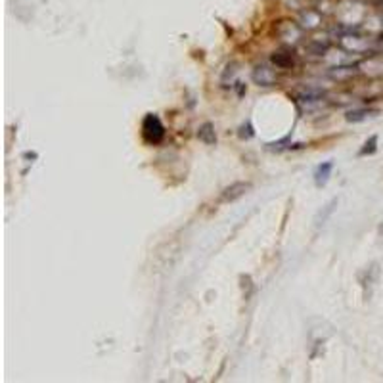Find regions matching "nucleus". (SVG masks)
Returning a JSON list of instances; mask_svg holds the SVG:
<instances>
[{
  "label": "nucleus",
  "mask_w": 383,
  "mask_h": 383,
  "mask_svg": "<svg viewBox=\"0 0 383 383\" xmlns=\"http://www.w3.org/2000/svg\"><path fill=\"white\" fill-rule=\"evenodd\" d=\"M331 171H333V163L331 161H326V163H322V165L316 167V171H314V184L318 188L328 184V180L331 176Z\"/></svg>",
  "instance_id": "nucleus-4"
},
{
  "label": "nucleus",
  "mask_w": 383,
  "mask_h": 383,
  "mask_svg": "<svg viewBox=\"0 0 383 383\" xmlns=\"http://www.w3.org/2000/svg\"><path fill=\"white\" fill-rule=\"evenodd\" d=\"M249 190H251V184L249 182H234V184H230L228 188L223 190V193H221V203H232V201L244 197Z\"/></svg>",
  "instance_id": "nucleus-2"
},
{
  "label": "nucleus",
  "mask_w": 383,
  "mask_h": 383,
  "mask_svg": "<svg viewBox=\"0 0 383 383\" xmlns=\"http://www.w3.org/2000/svg\"><path fill=\"white\" fill-rule=\"evenodd\" d=\"M253 79L261 87H272L276 83V73L268 65H257L253 71Z\"/></svg>",
  "instance_id": "nucleus-3"
},
{
  "label": "nucleus",
  "mask_w": 383,
  "mask_h": 383,
  "mask_svg": "<svg viewBox=\"0 0 383 383\" xmlns=\"http://www.w3.org/2000/svg\"><path fill=\"white\" fill-rule=\"evenodd\" d=\"M378 150V136H372L370 140L364 142V148L358 152V156H372Z\"/></svg>",
  "instance_id": "nucleus-9"
},
{
  "label": "nucleus",
  "mask_w": 383,
  "mask_h": 383,
  "mask_svg": "<svg viewBox=\"0 0 383 383\" xmlns=\"http://www.w3.org/2000/svg\"><path fill=\"white\" fill-rule=\"evenodd\" d=\"M335 205H337V197H333L330 203H326L322 209H320L318 213H316V217H314V228H322L324 224L328 223V219L333 215V211H335Z\"/></svg>",
  "instance_id": "nucleus-5"
},
{
  "label": "nucleus",
  "mask_w": 383,
  "mask_h": 383,
  "mask_svg": "<svg viewBox=\"0 0 383 383\" xmlns=\"http://www.w3.org/2000/svg\"><path fill=\"white\" fill-rule=\"evenodd\" d=\"M374 115H378V109L360 107V109H352V111H349V113L345 115V119H347L349 123H362V121H366V119H370V117H374Z\"/></svg>",
  "instance_id": "nucleus-6"
},
{
  "label": "nucleus",
  "mask_w": 383,
  "mask_h": 383,
  "mask_svg": "<svg viewBox=\"0 0 383 383\" xmlns=\"http://www.w3.org/2000/svg\"><path fill=\"white\" fill-rule=\"evenodd\" d=\"M299 100L301 102H318V100H322V94H320L318 90H305V92H301L299 94Z\"/></svg>",
  "instance_id": "nucleus-10"
},
{
  "label": "nucleus",
  "mask_w": 383,
  "mask_h": 383,
  "mask_svg": "<svg viewBox=\"0 0 383 383\" xmlns=\"http://www.w3.org/2000/svg\"><path fill=\"white\" fill-rule=\"evenodd\" d=\"M272 64L276 65L278 69H289V67H293V54H291V52H286V50L274 52Z\"/></svg>",
  "instance_id": "nucleus-8"
},
{
  "label": "nucleus",
  "mask_w": 383,
  "mask_h": 383,
  "mask_svg": "<svg viewBox=\"0 0 383 383\" xmlns=\"http://www.w3.org/2000/svg\"><path fill=\"white\" fill-rule=\"evenodd\" d=\"M142 136L152 146L163 142V138H165V125L161 123V119L156 113H148L144 117V121H142Z\"/></svg>",
  "instance_id": "nucleus-1"
},
{
  "label": "nucleus",
  "mask_w": 383,
  "mask_h": 383,
  "mask_svg": "<svg viewBox=\"0 0 383 383\" xmlns=\"http://www.w3.org/2000/svg\"><path fill=\"white\" fill-rule=\"evenodd\" d=\"M197 138L203 142V144H207V146H213L215 142H217V134H215V127L211 125V123H203L199 130H197Z\"/></svg>",
  "instance_id": "nucleus-7"
}]
</instances>
